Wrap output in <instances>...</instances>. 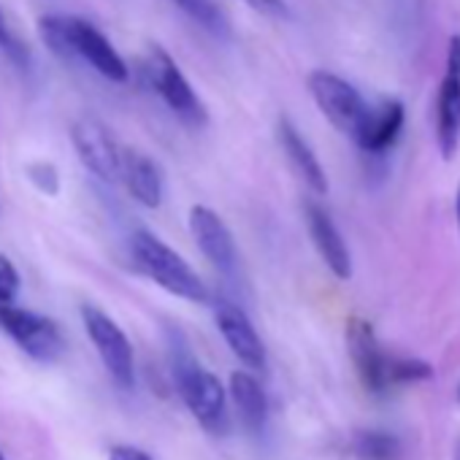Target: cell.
Wrapping results in <instances>:
<instances>
[{"instance_id":"cell-24","label":"cell","mask_w":460,"mask_h":460,"mask_svg":"<svg viewBox=\"0 0 460 460\" xmlns=\"http://www.w3.org/2000/svg\"><path fill=\"white\" fill-rule=\"evenodd\" d=\"M244 4L266 17H274V20H285L290 12H288V4L285 0H244Z\"/></svg>"},{"instance_id":"cell-7","label":"cell","mask_w":460,"mask_h":460,"mask_svg":"<svg viewBox=\"0 0 460 460\" xmlns=\"http://www.w3.org/2000/svg\"><path fill=\"white\" fill-rule=\"evenodd\" d=\"M66 33H68L71 60L87 63L95 74H101L109 82L128 79V74H130L128 63L95 25H90L87 20H79V17H66Z\"/></svg>"},{"instance_id":"cell-5","label":"cell","mask_w":460,"mask_h":460,"mask_svg":"<svg viewBox=\"0 0 460 460\" xmlns=\"http://www.w3.org/2000/svg\"><path fill=\"white\" fill-rule=\"evenodd\" d=\"M0 331L39 363H52L63 355L66 341L55 320L17 306V301H0Z\"/></svg>"},{"instance_id":"cell-6","label":"cell","mask_w":460,"mask_h":460,"mask_svg":"<svg viewBox=\"0 0 460 460\" xmlns=\"http://www.w3.org/2000/svg\"><path fill=\"white\" fill-rule=\"evenodd\" d=\"M82 323H84V331H87L90 341L95 344V349L103 360V368L114 379V385H119L125 390L133 387L136 360H133V347H130L125 331L98 306H82Z\"/></svg>"},{"instance_id":"cell-18","label":"cell","mask_w":460,"mask_h":460,"mask_svg":"<svg viewBox=\"0 0 460 460\" xmlns=\"http://www.w3.org/2000/svg\"><path fill=\"white\" fill-rule=\"evenodd\" d=\"M171 4L176 9H181L203 31H208L214 36H227V31H230L227 17L222 14V9L214 4V0H171Z\"/></svg>"},{"instance_id":"cell-3","label":"cell","mask_w":460,"mask_h":460,"mask_svg":"<svg viewBox=\"0 0 460 460\" xmlns=\"http://www.w3.org/2000/svg\"><path fill=\"white\" fill-rule=\"evenodd\" d=\"M146 79L152 84V90L163 98V103L187 125L200 128L206 125L208 114L203 101L198 98V93L192 90V84L187 82V76L181 74V68L176 66V60L163 49V47H149L146 52Z\"/></svg>"},{"instance_id":"cell-4","label":"cell","mask_w":460,"mask_h":460,"mask_svg":"<svg viewBox=\"0 0 460 460\" xmlns=\"http://www.w3.org/2000/svg\"><path fill=\"white\" fill-rule=\"evenodd\" d=\"M309 93H312L314 103L320 106V111L325 114V119L336 130H341L352 141L360 136L371 106L363 101V95L347 79H341L331 71H314V74H309Z\"/></svg>"},{"instance_id":"cell-2","label":"cell","mask_w":460,"mask_h":460,"mask_svg":"<svg viewBox=\"0 0 460 460\" xmlns=\"http://www.w3.org/2000/svg\"><path fill=\"white\" fill-rule=\"evenodd\" d=\"M173 379L195 422L211 436H225L230 430V414H227V393L219 376L187 355L173 360Z\"/></svg>"},{"instance_id":"cell-1","label":"cell","mask_w":460,"mask_h":460,"mask_svg":"<svg viewBox=\"0 0 460 460\" xmlns=\"http://www.w3.org/2000/svg\"><path fill=\"white\" fill-rule=\"evenodd\" d=\"M130 255L141 274H146L155 285H160L165 293L190 301V304H206L208 290L203 279L192 271V266L171 250L163 239H157L149 230H136L130 239Z\"/></svg>"},{"instance_id":"cell-12","label":"cell","mask_w":460,"mask_h":460,"mask_svg":"<svg viewBox=\"0 0 460 460\" xmlns=\"http://www.w3.org/2000/svg\"><path fill=\"white\" fill-rule=\"evenodd\" d=\"M190 234L198 242L203 258L219 269V271H234L239 252H236V242L230 227L225 225V219L211 211L208 206H192L190 208Z\"/></svg>"},{"instance_id":"cell-16","label":"cell","mask_w":460,"mask_h":460,"mask_svg":"<svg viewBox=\"0 0 460 460\" xmlns=\"http://www.w3.org/2000/svg\"><path fill=\"white\" fill-rule=\"evenodd\" d=\"M227 395L236 406L239 420L244 422L247 430L261 433L269 422V398L263 385L250 374V371H234L230 374V387Z\"/></svg>"},{"instance_id":"cell-13","label":"cell","mask_w":460,"mask_h":460,"mask_svg":"<svg viewBox=\"0 0 460 460\" xmlns=\"http://www.w3.org/2000/svg\"><path fill=\"white\" fill-rule=\"evenodd\" d=\"M117 179L125 184V190L141 206L157 208L163 203V195H165L163 171L149 155H144L138 149H119V173H117Z\"/></svg>"},{"instance_id":"cell-27","label":"cell","mask_w":460,"mask_h":460,"mask_svg":"<svg viewBox=\"0 0 460 460\" xmlns=\"http://www.w3.org/2000/svg\"><path fill=\"white\" fill-rule=\"evenodd\" d=\"M0 460H9V457H6V455H4V452H0Z\"/></svg>"},{"instance_id":"cell-22","label":"cell","mask_w":460,"mask_h":460,"mask_svg":"<svg viewBox=\"0 0 460 460\" xmlns=\"http://www.w3.org/2000/svg\"><path fill=\"white\" fill-rule=\"evenodd\" d=\"M28 179L47 195H58L60 192V173L52 163L47 160H36V163H28Z\"/></svg>"},{"instance_id":"cell-14","label":"cell","mask_w":460,"mask_h":460,"mask_svg":"<svg viewBox=\"0 0 460 460\" xmlns=\"http://www.w3.org/2000/svg\"><path fill=\"white\" fill-rule=\"evenodd\" d=\"M306 225H309V236H312L320 258L325 261V266L339 279H349L352 277V258H349L344 236L339 234V227L333 225L331 214L323 206L309 203L306 206Z\"/></svg>"},{"instance_id":"cell-26","label":"cell","mask_w":460,"mask_h":460,"mask_svg":"<svg viewBox=\"0 0 460 460\" xmlns=\"http://www.w3.org/2000/svg\"><path fill=\"white\" fill-rule=\"evenodd\" d=\"M457 225H460V187H457Z\"/></svg>"},{"instance_id":"cell-19","label":"cell","mask_w":460,"mask_h":460,"mask_svg":"<svg viewBox=\"0 0 460 460\" xmlns=\"http://www.w3.org/2000/svg\"><path fill=\"white\" fill-rule=\"evenodd\" d=\"M355 452L363 460H395L401 455V441L385 430H363L355 441Z\"/></svg>"},{"instance_id":"cell-8","label":"cell","mask_w":460,"mask_h":460,"mask_svg":"<svg viewBox=\"0 0 460 460\" xmlns=\"http://www.w3.org/2000/svg\"><path fill=\"white\" fill-rule=\"evenodd\" d=\"M71 141L82 165L101 181H117L119 173V146L111 130L98 117H79L71 125Z\"/></svg>"},{"instance_id":"cell-25","label":"cell","mask_w":460,"mask_h":460,"mask_svg":"<svg viewBox=\"0 0 460 460\" xmlns=\"http://www.w3.org/2000/svg\"><path fill=\"white\" fill-rule=\"evenodd\" d=\"M109 460H152V455L130 444H117L109 449Z\"/></svg>"},{"instance_id":"cell-9","label":"cell","mask_w":460,"mask_h":460,"mask_svg":"<svg viewBox=\"0 0 460 460\" xmlns=\"http://www.w3.org/2000/svg\"><path fill=\"white\" fill-rule=\"evenodd\" d=\"M436 138L449 160L460 144V36H452L447 47V71L436 101Z\"/></svg>"},{"instance_id":"cell-20","label":"cell","mask_w":460,"mask_h":460,"mask_svg":"<svg viewBox=\"0 0 460 460\" xmlns=\"http://www.w3.org/2000/svg\"><path fill=\"white\" fill-rule=\"evenodd\" d=\"M39 36L47 44V49L60 58V60H71V49H68V33H66V17H41L39 20Z\"/></svg>"},{"instance_id":"cell-23","label":"cell","mask_w":460,"mask_h":460,"mask_svg":"<svg viewBox=\"0 0 460 460\" xmlns=\"http://www.w3.org/2000/svg\"><path fill=\"white\" fill-rule=\"evenodd\" d=\"M20 296V271L14 263L0 252V301H17Z\"/></svg>"},{"instance_id":"cell-17","label":"cell","mask_w":460,"mask_h":460,"mask_svg":"<svg viewBox=\"0 0 460 460\" xmlns=\"http://www.w3.org/2000/svg\"><path fill=\"white\" fill-rule=\"evenodd\" d=\"M403 128V106L398 101H385L382 106H371L368 119L355 138V144L366 152H385L395 144Z\"/></svg>"},{"instance_id":"cell-28","label":"cell","mask_w":460,"mask_h":460,"mask_svg":"<svg viewBox=\"0 0 460 460\" xmlns=\"http://www.w3.org/2000/svg\"><path fill=\"white\" fill-rule=\"evenodd\" d=\"M457 460H460V449H457Z\"/></svg>"},{"instance_id":"cell-10","label":"cell","mask_w":460,"mask_h":460,"mask_svg":"<svg viewBox=\"0 0 460 460\" xmlns=\"http://www.w3.org/2000/svg\"><path fill=\"white\" fill-rule=\"evenodd\" d=\"M347 347H349V358L355 363L358 376L363 379V385L371 393H385L393 387V379H390L393 358L379 347V341L366 320L352 317L347 323Z\"/></svg>"},{"instance_id":"cell-21","label":"cell","mask_w":460,"mask_h":460,"mask_svg":"<svg viewBox=\"0 0 460 460\" xmlns=\"http://www.w3.org/2000/svg\"><path fill=\"white\" fill-rule=\"evenodd\" d=\"M0 52H4L12 63H17L20 68H28V63H31V52L25 49V44L12 31V25H9L4 12H0Z\"/></svg>"},{"instance_id":"cell-11","label":"cell","mask_w":460,"mask_h":460,"mask_svg":"<svg viewBox=\"0 0 460 460\" xmlns=\"http://www.w3.org/2000/svg\"><path fill=\"white\" fill-rule=\"evenodd\" d=\"M214 323H217V331L222 333L227 349L242 360V366H247L252 371H261L266 366L263 339L258 336L252 320L247 317V312L242 306L230 304V301H217Z\"/></svg>"},{"instance_id":"cell-15","label":"cell","mask_w":460,"mask_h":460,"mask_svg":"<svg viewBox=\"0 0 460 460\" xmlns=\"http://www.w3.org/2000/svg\"><path fill=\"white\" fill-rule=\"evenodd\" d=\"M277 138L282 144V152L288 155L290 165L296 168V173L309 184V190H314L317 195H325L328 192V176L314 155V149L304 141V136L298 133V128L282 117L279 125H277Z\"/></svg>"}]
</instances>
